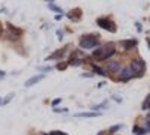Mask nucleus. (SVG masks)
<instances>
[{
    "instance_id": "nucleus-1",
    "label": "nucleus",
    "mask_w": 150,
    "mask_h": 135,
    "mask_svg": "<svg viewBox=\"0 0 150 135\" xmlns=\"http://www.w3.org/2000/svg\"><path fill=\"white\" fill-rule=\"evenodd\" d=\"M116 54V45L112 42H108L105 45H101L98 47L96 50L93 51V59L96 60H101V62H108V60Z\"/></svg>"
},
{
    "instance_id": "nucleus-2",
    "label": "nucleus",
    "mask_w": 150,
    "mask_h": 135,
    "mask_svg": "<svg viewBox=\"0 0 150 135\" xmlns=\"http://www.w3.org/2000/svg\"><path fill=\"white\" fill-rule=\"evenodd\" d=\"M99 47V35H84L80 39V48L83 50H93Z\"/></svg>"
},
{
    "instance_id": "nucleus-3",
    "label": "nucleus",
    "mask_w": 150,
    "mask_h": 135,
    "mask_svg": "<svg viewBox=\"0 0 150 135\" xmlns=\"http://www.w3.org/2000/svg\"><path fill=\"white\" fill-rule=\"evenodd\" d=\"M129 68L134 71V74L137 77H141L144 74V71H146V63H144V60L141 57H134L131 60V66Z\"/></svg>"
},
{
    "instance_id": "nucleus-4",
    "label": "nucleus",
    "mask_w": 150,
    "mask_h": 135,
    "mask_svg": "<svg viewBox=\"0 0 150 135\" xmlns=\"http://www.w3.org/2000/svg\"><path fill=\"white\" fill-rule=\"evenodd\" d=\"M96 24L101 29H104V30H108V32H111V33H116L117 32V26H116V23L112 21V20H110V18H107V17H101V18H98L96 20Z\"/></svg>"
},
{
    "instance_id": "nucleus-5",
    "label": "nucleus",
    "mask_w": 150,
    "mask_h": 135,
    "mask_svg": "<svg viewBox=\"0 0 150 135\" xmlns=\"http://www.w3.org/2000/svg\"><path fill=\"white\" fill-rule=\"evenodd\" d=\"M122 69H123V66H122L120 60H108V63H107V71L108 72H111V74H120Z\"/></svg>"
},
{
    "instance_id": "nucleus-6",
    "label": "nucleus",
    "mask_w": 150,
    "mask_h": 135,
    "mask_svg": "<svg viewBox=\"0 0 150 135\" xmlns=\"http://www.w3.org/2000/svg\"><path fill=\"white\" fill-rule=\"evenodd\" d=\"M134 77H137V75L134 74V71H132L131 68H123V69L120 71V74H119V80H120L122 83H126V81L132 80Z\"/></svg>"
},
{
    "instance_id": "nucleus-7",
    "label": "nucleus",
    "mask_w": 150,
    "mask_h": 135,
    "mask_svg": "<svg viewBox=\"0 0 150 135\" xmlns=\"http://www.w3.org/2000/svg\"><path fill=\"white\" fill-rule=\"evenodd\" d=\"M8 30H9V39H12V41L20 39V36L23 35V30H21V29L14 27V26H12V24H9V23H8Z\"/></svg>"
},
{
    "instance_id": "nucleus-8",
    "label": "nucleus",
    "mask_w": 150,
    "mask_h": 135,
    "mask_svg": "<svg viewBox=\"0 0 150 135\" xmlns=\"http://www.w3.org/2000/svg\"><path fill=\"white\" fill-rule=\"evenodd\" d=\"M68 48H69V45H66V47H63V48H62V50H57V51H54L53 54H50L45 60H47V62H48V60H60L62 57H63L65 56V53H66V50H68Z\"/></svg>"
},
{
    "instance_id": "nucleus-9",
    "label": "nucleus",
    "mask_w": 150,
    "mask_h": 135,
    "mask_svg": "<svg viewBox=\"0 0 150 135\" xmlns=\"http://www.w3.org/2000/svg\"><path fill=\"white\" fill-rule=\"evenodd\" d=\"M120 45H122L123 50L129 51V50H134V48L138 45V41H137V39H125V41L120 42Z\"/></svg>"
},
{
    "instance_id": "nucleus-10",
    "label": "nucleus",
    "mask_w": 150,
    "mask_h": 135,
    "mask_svg": "<svg viewBox=\"0 0 150 135\" xmlns=\"http://www.w3.org/2000/svg\"><path fill=\"white\" fill-rule=\"evenodd\" d=\"M68 18L72 20V21H80L81 20V15H83V12L80 8H75V9H71V12H68Z\"/></svg>"
},
{
    "instance_id": "nucleus-11",
    "label": "nucleus",
    "mask_w": 150,
    "mask_h": 135,
    "mask_svg": "<svg viewBox=\"0 0 150 135\" xmlns=\"http://www.w3.org/2000/svg\"><path fill=\"white\" fill-rule=\"evenodd\" d=\"M42 80H44V75H33L32 78H29L26 83H24V86H26V87H32V86L38 84V83L42 81Z\"/></svg>"
},
{
    "instance_id": "nucleus-12",
    "label": "nucleus",
    "mask_w": 150,
    "mask_h": 135,
    "mask_svg": "<svg viewBox=\"0 0 150 135\" xmlns=\"http://www.w3.org/2000/svg\"><path fill=\"white\" fill-rule=\"evenodd\" d=\"M101 116V113H96V111H84V113H77L75 117H86V119H92V117H98Z\"/></svg>"
},
{
    "instance_id": "nucleus-13",
    "label": "nucleus",
    "mask_w": 150,
    "mask_h": 135,
    "mask_svg": "<svg viewBox=\"0 0 150 135\" xmlns=\"http://www.w3.org/2000/svg\"><path fill=\"white\" fill-rule=\"evenodd\" d=\"M108 105V101H104V102H101V104H98V105H92L90 107V110L92 111H96V113H101L102 110H105V107Z\"/></svg>"
},
{
    "instance_id": "nucleus-14",
    "label": "nucleus",
    "mask_w": 150,
    "mask_h": 135,
    "mask_svg": "<svg viewBox=\"0 0 150 135\" xmlns=\"http://www.w3.org/2000/svg\"><path fill=\"white\" fill-rule=\"evenodd\" d=\"M83 63H84V59L71 56V60H69V65H71V66H80V65H83Z\"/></svg>"
},
{
    "instance_id": "nucleus-15",
    "label": "nucleus",
    "mask_w": 150,
    "mask_h": 135,
    "mask_svg": "<svg viewBox=\"0 0 150 135\" xmlns=\"http://www.w3.org/2000/svg\"><path fill=\"white\" fill-rule=\"evenodd\" d=\"M132 132H134L135 135H144V134H147L149 131H147L146 128H141V126H138V125H135V126L132 128Z\"/></svg>"
},
{
    "instance_id": "nucleus-16",
    "label": "nucleus",
    "mask_w": 150,
    "mask_h": 135,
    "mask_svg": "<svg viewBox=\"0 0 150 135\" xmlns=\"http://www.w3.org/2000/svg\"><path fill=\"white\" fill-rule=\"evenodd\" d=\"M92 69H93V72H95V74H98V75H101V77H107V72H105L102 68H99V66H96V65H92Z\"/></svg>"
},
{
    "instance_id": "nucleus-17",
    "label": "nucleus",
    "mask_w": 150,
    "mask_h": 135,
    "mask_svg": "<svg viewBox=\"0 0 150 135\" xmlns=\"http://www.w3.org/2000/svg\"><path fill=\"white\" fill-rule=\"evenodd\" d=\"M123 128V125H114V126H111L110 128V131H108V134H116L117 131H120Z\"/></svg>"
},
{
    "instance_id": "nucleus-18",
    "label": "nucleus",
    "mask_w": 150,
    "mask_h": 135,
    "mask_svg": "<svg viewBox=\"0 0 150 135\" xmlns=\"http://www.w3.org/2000/svg\"><path fill=\"white\" fill-rule=\"evenodd\" d=\"M143 110H150V95L146 98V101L143 102V107H141Z\"/></svg>"
},
{
    "instance_id": "nucleus-19",
    "label": "nucleus",
    "mask_w": 150,
    "mask_h": 135,
    "mask_svg": "<svg viewBox=\"0 0 150 135\" xmlns=\"http://www.w3.org/2000/svg\"><path fill=\"white\" fill-rule=\"evenodd\" d=\"M48 9H50V11H53V12H60V14H62V12H63V11H62V8L56 6L54 3H53V5H48Z\"/></svg>"
},
{
    "instance_id": "nucleus-20",
    "label": "nucleus",
    "mask_w": 150,
    "mask_h": 135,
    "mask_svg": "<svg viewBox=\"0 0 150 135\" xmlns=\"http://www.w3.org/2000/svg\"><path fill=\"white\" fill-rule=\"evenodd\" d=\"M68 66H69V63H59V65H57L56 68H57L59 71H65V69H66Z\"/></svg>"
},
{
    "instance_id": "nucleus-21",
    "label": "nucleus",
    "mask_w": 150,
    "mask_h": 135,
    "mask_svg": "<svg viewBox=\"0 0 150 135\" xmlns=\"http://www.w3.org/2000/svg\"><path fill=\"white\" fill-rule=\"evenodd\" d=\"M51 69H53L51 66H39L38 68V71H42V72H50Z\"/></svg>"
},
{
    "instance_id": "nucleus-22",
    "label": "nucleus",
    "mask_w": 150,
    "mask_h": 135,
    "mask_svg": "<svg viewBox=\"0 0 150 135\" xmlns=\"http://www.w3.org/2000/svg\"><path fill=\"white\" fill-rule=\"evenodd\" d=\"M144 128H146V129L150 132V114L146 117V126H144Z\"/></svg>"
},
{
    "instance_id": "nucleus-23",
    "label": "nucleus",
    "mask_w": 150,
    "mask_h": 135,
    "mask_svg": "<svg viewBox=\"0 0 150 135\" xmlns=\"http://www.w3.org/2000/svg\"><path fill=\"white\" fill-rule=\"evenodd\" d=\"M12 98H14V93H9V95L6 96V99H3V105H6V104L12 99Z\"/></svg>"
},
{
    "instance_id": "nucleus-24",
    "label": "nucleus",
    "mask_w": 150,
    "mask_h": 135,
    "mask_svg": "<svg viewBox=\"0 0 150 135\" xmlns=\"http://www.w3.org/2000/svg\"><path fill=\"white\" fill-rule=\"evenodd\" d=\"M56 33H57V39H59V41L63 39V35H65V33H63V30H57Z\"/></svg>"
},
{
    "instance_id": "nucleus-25",
    "label": "nucleus",
    "mask_w": 150,
    "mask_h": 135,
    "mask_svg": "<svg viewBox=\"0 0 150 135\" xmlns=\"http://www.w3.org/2000/svg\"><path fill=\"white\" fill-rule=\"evenodd\" d=\"M48 135H68L65 132H62V131H53V132H50Z\"/></svg>"
},
{
    "instance_id": "nucleus-26",
    "label": "nucleus",
    "mask_w": 150,
    "mask_h": 135,
    "mask_svg": "<svg viewBox=\"0 0 150 135\" xmlns=\"http://www.w3.org/2000/svg\"><path fill=\"white\" fill-rule=\"evenodd\" d=\"M53 111H54V113H66L68 110H66V108H53Z\"/></svg>"
},
{
    "instance_id": "nucleus-27",
    "label": "nucleus",
    "mask_w": 150,
    "mask_h": 135,
    "mask_svg": "<svg viewBox=\"0 0 150 135\" xmlns=\"http://www.w3.org/2000/svg\"><path fill=\"white\" fill-rule=\"evenodd\" d=\"M60 102H62V99H60V98H57V99H54V101H53V107L56 108V107H57Z\"/></svg>"
},
{
    "instance_id": "nucleus-28",
    "label": "nucleus",
    "mask_w": 150,
    "mask_h": 135,
    "mask_svg": "<svg viewBox=\"0 0 150 135\" xmlns=\"http://www.w3.org/2000/svg\"><path fill=\"white\" fill-rule=\"evenodd\" d=\"M62 18H63V14H57V15L54 17V20H56V21H60Z\"/></svg>"
},
{
    "instance_id": "nucleus-29",
    "label": "nucleus",
    "mask_w": 150,
    "mask_h": 135,
    "mask_svg": "<svg viewBox=\"0 0 150 135\" xmlns=\"http://www.w3.org/2000/svg\"><path fill=\"white\" fill-rule=\"evenodd\" d=\"M5 75H6V72L0 69V78H5Z\"/></svg>"
},
{
    "instance_id": "nucleus-30",
    "label": "nucleus",
    "mask_w": 150,
    "mask_h": 135,
    "mask_svg": "<svg viewBox=\"0 0 150 135\" xmlns=\"http://www.w3.org/2000/svg\"><path fill=\"white\" fill-rule=\"evenodd\" d=\"M135 26H137V30L141 32V24H140V23H135Z\"/></svg>"
},
{
    "instance_id": "nucleus-31",
    "label": "nucleus",
    "mask_w": 150,
    "mask_h": 135,
    "mask_svg": "<svg viewBox=\"0 0 150 135\" xmlns=\"http://www.w3.org/2000/svg\"><path fill=\"white\" fill-rule=\"evenodd\" d=\"M112 99H114L116 102H122V98H117V96H112Z\"/></svg>"
},
{
    "instance_id": "nucleus-32",
    "label": "nucleus",
    "mask_w": 150,
    "mask_h": 135,
    "mask_svg": "<svg viewBox=\"0 0 150 135\" xmlns=\"http://www.w3.org/2000/svg\"><path fill=\"white\" fill-rule=\"evenodd\" d=\"M45 2H47L48 5H53V3H54V0H45Z\"/></svg>"
},
{
    "instance_id": "nucleus-33",
    "label": "nucleus",
    "mask_w": 150,
    "mask_h": 135,
    "mask_svg": "<svg viewBox=\"0 0 150 135\" xmlns=\"http://www.w3.org/2000/svg\"><path fill=\"white\" fill-rule=\"evenodd\" d=\"M146 41H147V45H149V48H150V38H147Z\"/></svg>"
},
{
    "instance_id": "nucleus-34",
    "label": "nucleus",
    "mask_w": 150,
    "mask_h": 135,
    "mask_svg": "<svg viewBox=\"0 0 150 135\" xmlns=\"http://www.w3.org/2000/svg\"><path fill=\"white\" fill-rule=\"evenodd\" d=\"M98 135H105V132H104V131H101V132H99Z\"/></svg>"
},
{
    "instance_id": "nucleus-35",
    "label": "nucleus",
    "mask_w": 150,
    "mask_h": 135,
    "mask_svg": "<svg viewBox=\"0 0 150 135\" xmlns=\"http://www.w3.org/2000/svg\"><path fill=\"white\" fill-rule=\"evenodd\" d=\"M3 104V99H2V98H0V105H2Z\"/></svg>"
},
{
    "instance_id": "nucleus-36",
    "label": "nucleus",
    "mask_w": 150,
    "mask_h": 135,
    "mask_svg": "<svg viewBox=\"0 0 150 135\" xmlns=\"http://www.w3.org/2000/svg\"><path fill=\"white\" fill-rule=\"evenodd\" d=\"M0 33H2V26H0Z\"/></svg>"
}]
</instances>
